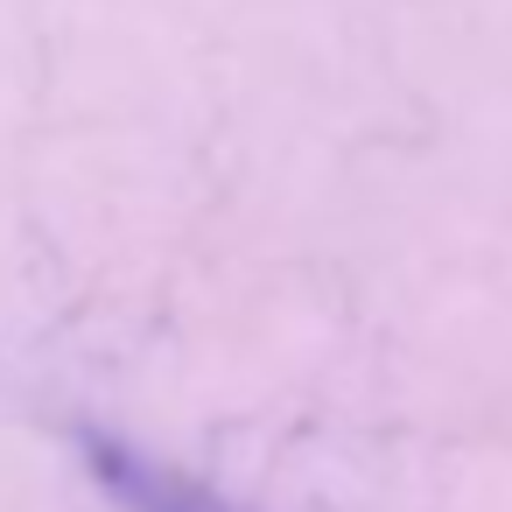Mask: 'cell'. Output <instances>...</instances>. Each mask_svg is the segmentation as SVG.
Instances as JSON below:
<instances>
[{"label":"cell","mask_w":512,"mask_h":512,"mask_svg":"<svg viewBox=\"0 0 512 512\" xmlns=\"http://www.w3.org/2000/svg\"><path fill=\"white\" fill-rule=\"evenodd\" d=\"M92 470H99V484H106L127 512H239V505H225L211 484H197V477H183V470H169V463H148V456H134V449H120V442H92Z\"/></svg>","instance_id":"cell-1"}]
</instances>
